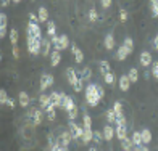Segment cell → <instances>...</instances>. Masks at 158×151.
I'll use <instances>...</instances> for the list:
<instances>
[{
    "mask_svg": "<svg viewBox=\"0 0 158 151\" xmlns=\"http://www.w3.org/2000/svg\"><path fill=\"white\" fill-rule=\"evenodd\" d=\"M100 98L98 93H97V87L95 84H87V87H85V101H87L89 106H97L100 103Z\"/></svg>",
    "mask_w": 158,
    "mask_h": 151,
    "instance_id": "obj_1",
    "label": "cell"
},
{
    "mask_svg": "<svg viewBox=\"0 0 158 151\" xmlns=\"http://www.w3.org/2000/svg\"><path fill=\"white\" fill-rule=\"evenodd\" d=\"M45 116H47L48 121H55V117H56V108H55L53 105H48V106H47Z\"/></svg>",
    "mask_w": 158,
    "mask_h": 151,
    "instance_id": "obj_24",
    "label": "cell"
},
{
    "mask_svg": "<svg viewBox=\"0 0 158 151\" xmlns=\"http://www.w3.org/2000/svg\"><path fill=\"white\" fill-rule=\"evenodd\" d=\"M119 19L123 21V23L127 19V11H126V10H121V11H119Z\"/></svg>",
    "mask_w": 158,
    "mask_h": 151,
    "instance_id": "obj_50",
    "label": "cell"
},
{
    "mask_svg": "<svg viewBox=\"0 0 158 151\" xmlns=\"http://www.w3.org/2000/svg\"><path fill=\"white\" fill-rule=\"evenodd\" d=\"M95 87H97L98 97H100V98H103V97H105V90H103V87H102V85H98V84H95Z\"/></svg>",
    "mask_w": 158,
    "mask_h": 151,
    "instance_id": "obj_47",
    "label": "cell"
},
{
    "mask_svg": "<svg viewBox=\"0 0 158 151\" xmlns=\"http://www.w3.org/2000/svg\"><path fill=\"white\" fill-rule=\"evenodd\" d=\"M6 23H8V18H6L5 13H0V26L6 27Z\"/></svg>",
    "mask_w": 158,
    "mask_h": 151,
    "instance_id": "obj_44",
    "label": "cell"
},
{
    "mask_svg": "<svg viewBox=\"0 0 158 151\" xmlns=\"http://www.w3.org/2000/svg\"><path fill=\"white\" fill-rule=\"evenodd\" d=\"M77 106H74L73 108V109H71V111H68V117H69V121H74L76 117H77Z\"/></svg>",
    "mask_w": 158,
    "mask_h": 151,
    "instance_id": "obj_40",
    "label": "cell"
},
{
    "mask_svg": "<svg viewBox=\"0 0 158 151\" xmlns=\"http://www.w3.org/2000/svg\"><path fill=\"white\" fill-rule=\"evenodd\" d=\"M19 2H21V0H13V3H16V5H18Z\"/></svg>",
    "mask_w": 158,
    "mask_h": 151,
    "instance_id": "obj_58",
    "label": "cell"
},
{
    "mask_svg": "<svg viewBox=\"0 0 158 151\" xmlns=\"http://www.w3.org/2000/svg\"><path fill=\"white\" fill-rule=\"evenodd\" d=\"M106 121H108V124H114L116 122V113H114V109L106 111Z\"/></svg>",
    "mask_w": 158,
    "mask_h": 151,
    "instance_id": "obj_33",
    "label": "cell"
},
{
    "mask_svg": "<svg viewBox=\"0 0 158 151\" xmlns=\"http://www.w3.org/2000/svg\"><path fill=\"white\" fill-rule=\"evenodd\" d=\"M6 106H8L10 109H13V108L16 106V105H15V100H13V98H8V100H6Z\"/></svg>",
    "mask_w": 158,
    "mask_h": 151,
    "instance_id": "obj_53",
    "label": "cell"
},
{
    "mask_svg": "<svg viewBox=\"0 0 158 151\" xmlns=\"http://www.w3.org/2000/svg\"><path fill=\"white\" fill-rule=\"evenodd\" d=\"M68 47H69V39H68L66 34H61L60 39H58V44L53 45V48L58 50V52H61V50H66Z\"/></svg>",
    "mask_w": 158,
    "mask_h": 151,
    "instance_id": "obj_8",
    "label": "cell"
},
{
    "mask_svg": "<svg viewBox=\"0 0 158 151\" xmlns=\"http://www.w3.org/2000/svg\"><path fill=\"white\" fill-rule=\"evenodd\" d=\"M11 53H13V58H15V60H18V58H19V50H18V47H16V45H13Z\"/></svg>",
    "mask_w": 158,
    "mask_h": 151,
    "instance_id": "obj_49",
    "label": "cell"
},
{
    "mask_svg": "<svg viewBox=\"0 0 158 151\" xmlns=\"http://www.w3.org/2000/svg\"><path fill=\"white\" fill-rule=\"evenodd\" d=\"M153 48L158 50V34L155 35V39H153Z\"/></svg>",
    "mask_w": 158,
    "mask_h": 151,
    "instance_id": "obj_56",
    "label": "cell"
},
{
    "mask_svg": "<svg viewBox=\"0 0 158 151\" xmlns=\"http://www.w3.org/2000/svg\"><path fill=\"white\" fill-rule=\"evenodd\" d=\"M71 52H73V55H74L76 63H82V61H84V53L77 48L76 44H71Z\"/></svg>",
    "mask_w": 158,
    "mask_h": 151,
    "instance_id": "obj_15",
    "label": "cell"
},
{
    "mask_svg": "<svg viewBox=\"0 0 158 151\" xmlns=\"http://www.w3.org/2000/svg\"><path fill=\"white\" fill-rule=\"evenodd\" d=\"M103 140H105V137H103V130H102V132H98V130H97V132H94V141H95V143H102Z\"/></svg>",
    "mask_w": 158,
    "mask_h": 151,
    "instance_id": "obj_37",
    "label": "cell"
},
{
    "mask_svg": "<svg viewBox=\"0 0 158 151\" xmlns=\"http://www.w3.org/2000/svg\"><path fill=\"white\" fill-rule=\"evenodd\" d=\"M116 135V132H114V129L111 127V124H108V125H105V129H103V137H105V140L106 141H111V138Z\"/></svg>",
    "mask_w": 158,
    "mask_h": 151,
    "instance_id": "obj_18",
    "label": "cell"
},
{
    "mask_svg": "<svg viewBox=\"0 0 158 151\" xmlns=\"http://www.w3.org/2000/svg\"><path fill=\"white\" fill-rule=\"evenodd\" d=\"M6 100H8V97H6V92L2 89V90H0V103L6 105Z\"/></svg>",
    "mask_w": 158,
    "mask_h": 151,
    "instance_id": "obj_43",
    "label": "cell"
},
{
    "mask_svg": "<svg viewBox=\"0 0 158 151\" xmlns=\"http://www.w3.org/2000/svg\"><path fill=\"white\" fill-rule=\"evenodd\" d=\"M129 87H131V79H129V76H121L119 77V89L123 90V92H127Z\"/></svg>",
    "mask_w": 158,
    "mask_h": 151,
    "instance_id": "obj_16",
    "label": "cell"
},
{
    "mask_svg": "<svg viewBox=\"0 0 158 151\" xmlns=\"http://www.w3.org/2000/svg\"><path fill=\"white\" fill-rule=\"evenodd\" d=\"M121 146H123V149H124V151H129V149L135 148V146H134L132 138H124V140H123V143H121Z\"/></svg>",
    "mask_w": 158,
    "mask_h": 151,
    "instance_id": "obj_30",
    "label": "cell"
},
{
    "mask_svg": "<svg viewBox=\"0 0 158 151\" xmlns=\"http://www.w3.org/2000/svg\"><path fill=\"white\" fill-rule=\"evenodd\" d=\"M27 116L32 119V125L37 127L42 121H44V109L42 108H32V109L27 113Z\"/></svg>",
    "mask_w": 158,
    "mask_h": 151,
    "instance_id": "obj_3",
    "label": "cell"
},
{
    "mask_svg": "<svg viewBox=\"0 0 158 151\" xmlns=\"http://www.w3.org/2000/svg\"><path fill=\"white\" fill-rule=\"evenodd\" d=\"M53 76L52 74H42L40 77V92H45L48 87H52L53 85Z\"/></svg>",
    "mask_w": 158,
    "mask_h": 151,
    "instance_id": "obj_5",
    "label": "cell"
},
{
    "mask_svg": "<svg viewBox=\"0 0 158 151\" xmlns=\"http://www.w3.org/2000/svg\"><path fill=\"white\" fill-rule=\"evenodd\" d=\"M150 8H152L153 16H158V0H150Z\"/></svg>",
    "mask_w": 158,
    "mask_h": 151,
    "instance_id": "obj_38",
    "label": "cell"
},
{
    "mask_svg": "<svg viewBox=\"0 0 158 151\" xmlns=\"http://www.w3.org/2000/svg\"><path fill=\"white\" fill-rule=\"evenodd\" d=\"M53 44H52V40H48V39H42V55L47 56L50 55V50H52Z\"/></svg>",
    "mask_w": 158,
    "mask_h": 151,
    "instance_id": "obj_19",
    "label": "cell"
},
{
    "mask_svg": "<svg viewBox=\"0 0 158 151\" xmlns=\"http://www.w3.org/2000/svg\"><path fill=\"white\" fill-rule=\"evenodd\" d=\"M129 53H132V52H131L127 47L121 45V47L118 48V52H116V60H118V61H124L127 56H129Z\"/></svg>",
    "mask_w": 158,
    "mask_h": 151,
    "instance_id": "obj_10",
    "label": "cell"
},
{
    "mask_svg": "<svg viewBox=\"0 0 158 151\" xmlns=\"http://www.w3.org/2000/svg\"><path fill=\"white\" fill-rule=\"evenodd\" d=\"M98 66H100V73H102V76H105L106 73H110V63L106 60H102L98 63Z\"/></svg>",
    "mask_w": 158,
    "mask_h": 151,
    "instance_id": "obj_28",
    "label": "cell"
},
{
    "mask_svg": "<svg viewBox=\"0 0 158 151\" xmlns=\"http://www.w3.org/2000/svg\"><path fill=\"white\" fill-rule=\"evenodd\" d=\"M63 95V100H61V109H64V111H71L73 108L76 106L74 105V100L71 98V97H68V95H64V93H61Z\"/></svg>",
    "mask_w": 158,
    "mask_h": 151,
    "instance_id": "obj_9",
    "label": "cell"
},
{
    "mask_svg": "<svg viewBox=\"0 0 158 151\" xmlns=\"http://www.w3.org/2000/svg\"><path fill=\"white\" fill-rule=\"evenodd\" d=\"M79 77L82 79V81H90L92 77V69L89 66H84L81 71H79Z\"/></svg>",
    "mask_w": 158,
    "mask_h": 151,
    "instance_id": "obj_21",
    "label": "cell"
},
{
    "mask_svg": "<svg viewBox=\"0 0 158 151\" xmlns=\"http://www.w3.org/2000/svg\"><path fill=\"white\" fill-rule=\"evenodd\" d=\"M100 3H102L103 8H110V6H111V0H100Z\"/></svg>",
    "mask_w": 158,
    "mask_h": 151,
    "instance_id": "obj_51",
    "label": "cell"
},
{
    "mask_svg": "<svg viewBox=\"0 0 158 151\" xmlns=\"http://www.w3.org/2000/svg\"><path fill=\"white\" fill-rule=\"evenodd\" d=\"M37 15H39V21H40V23H45V21L48 19V11H47L45 6H40Z\"/></svg>",
    "mask_w": 158,
    "mask_h": 151,
    "instance_id": "obj_27",
    "label": "cell"
},
{
    "mask_svg": "<svg viewBox=\"0 0 158 151\" xmlns=\"http://www.w3.org/2000/svg\"><path fill=\"white\" fill-rule=\"evenodd\" d=\"M82 111H84V117H82V121H84V127L85 129H92V119H90V116L87 114V111H85V108L82 106Z\"/></svg>",
    "mask_w": 158,
    "mask_h": 151,
    "instance_id": "obj_29",
    "label": "cell"
},
{
    "mask_svg": "<svg viewBox=\"0 0 158 151\" xmlns=\"http://www.w3.org/2000/svg\"><path fill=\"white\" fill-rule=\"evenodd\" d=\"M10 42H11V45H16V42H18V31L16 29L10 31Z\"/></svg>",
    "mask_w": 158,
    "mask_h": 151,
    "instance_id": "obj_36",
    "label": "cell"
},
{
    "mask_svg": "<svg viewBox=\"0 0 158 151\" xmlns=\"http://www.w3.org/2000/svg\"><path fill=\"white\" fill-rule=\"evenodd\" d=\"M61 100H63V95L58 92H52L50 93V101L55 108H61Z\"/></svg>",
    "mask_w": 158,
    "mask_h": 151,
    "instance_id": "obj_13",
    "label": "cell"
},
{
    "mask_svg": "<svg viewBox=\"0 0 158 151\" xmlns=\"http://www.w3.org/2000/svg\"><path fill=\"white\" fill-rule=\"evenodd\" d=\"M139 61H140V64L143 68H147V66H152V55H150L148 52H142L140 53V58H139Z\"/></svg>",
    "mask_w": 158,
    "mask_h": 151,
    "instance_id": "obj_12",
    "label": "cell"
},
{
    "mask_svg": "<svg viewBox=\"0 0 158 151\" xmlns=\"http://www.w3.org/2000/svg\"><path fill=\"white\" fill-rule=\"evenodd\" d=\"M27 50L32 56L42 53V39H37L34 35H27Z\"/></svg>",
    "mask_w": 158,
    "mask_h": 151,
    "instance_id": "obj_2",
    "label": "cell"
},
{
    "mask_svg": "<svg viewBox=\"0 0 158 151\" xmlns=\"http://www.w3.org/2000/svg\"><path fill=\"white\" fill-rule=\"evenodd\" d=\"M18 100H19V106H23V108H27L29 103H31V98H29V95H27L26 92H19Z\"/></svg>",
    "mask_w": 158,
    "mask_h": 151,
    "instance_id": "obj_17",
    "label": "cell"
},
{
    "mask_svg": "<svg viewBox=\"0 0 158 151\" xmlns=\"http://www.w3.org/2000/svg\"><path fill=\"white\" fill-rule=\"evenodd\" d=\"M5 35H6V27H3V26H0V37H5Z\"/></svg>",
    "mask_w": 158,
    "mask_h": 151,
    "instance_id": "obj_54",
    "label": "cell"
},
{
    "mask_svg": "<svg viewBox=\"0 0 158 151\" xmlns=\"http://www.w3.org/2000/svg\"><path fill=\"white\" fill-rule=\"evenodd\" d=\"M132 141H134V146H139V145H142V133L140 132H134L132 133Z\"/></svg>",
    "mask_w": 158,
    "mask_h": 151,
    "instance_id": "obj_34",
    "label": "cell"
},
{
    "mask_svg": "<svg viewBox=\"0 0 158 151\" xmlns=\"http://www.w3.org/2000/svg\"><path fill=\"white\" fill-rule=\"evenodd\" d=\"M58 39H60V35H53V37L50 39V40H52V44L55 45V44H58Z\"/></svg>",
    "mask_w": 158,
    "mask_h": 151,
    "instance_id": "obj_57",
    "label": "cell"
},
{
    "mask_svg": "<svg viewBox=\"0 0 158 151\" xmlns=\"http://www.w3.org/2000/svg\"><path fill=\"white\" fill-rule=\"evenodd\" d=\"M142 133V141H143V145H148L150 141H152V132L148 130V129H143V130H140Z\"/></svg>",
    "mask_w": 158,
    "mask_h": 151,
    "instance_id": "obj_26",
    "label": "cell"
},
{
    "mask_svg": "<svg viewBox=\"0 0 158 151\" xmlns=\"http://www.w3.org/2000/svg\"><path fill=\"white\" fill-rule=\"evenodd\" d=\"M81 140H82L84 145L90 143L92 140H94V130H92V129H85V127H84V133H82V137H81Z\"/></svg>",
    "mask_w": 158,
    "mask_h": 151,
    "instance_id": "obj_14",
    "label": "cell"
},
{
    "mask_svg": "<svg viewBox=\"0 0 158 151\" xmlns=\"http://www.w3.org/2000/svg\"><path fill=\"white\" fill-rule=\"evenodd\" d=\"M103 81H105V84H108V85H114L116 79H114V74L110 71V73H106V74L103 76Z\"/></svg>",
    "mask_w": 158,
    "mask_h": 151,
    "instance_id": "obj_31",
    "label": "cell"
},
{
    "mask_svg": "<svg viewBox=\"0 0 158 151\" xmlns=\"http://www.w3.org/2000/svg\"><path fill=\"white\" fill-rule=\"evenodd\" d=\"M10 3H13V0H2V2H0V5H2V6H8Z\"/></svg>",
    "mask_w": 158,
    "mask_h": 151,
    "instance_id": "obj_55",
    "label": "cell"
},
{
    "mask_svg": "<svg viewBox=\"0 0 158 151\" xmlns=\"http://www.w3.org/2000/svg\"><path fill=\"white\" fill-rule=\"evenodd\" d=\"M114 132H116V137L123 141L124 138H127V130H126V125H116L114 129Z\"/></svg>",
    "mask_w": 158,
    "mask_h": 151,
    "instance_id": "obj_23",
    "label": "cell"
},
{
    "mask_svg": "<svg viewBox=\"0 0 158 151\" xmlns=\"http://www.w3.org/2000/svg\"><path fill=\"white\" fill-rule=\"evenodd\" d=\"M97 16H98V15H97V11L92 8V10L89 11V19H90V21H97Z\"/></svg>",
    "mask_w": 158,
    "mask_h": 151,
    "instance_id": "obj_48",
    "label": "cell"
},
{
    "mask_svg": "<svg viewBox=\"0 0 158 151\" xmlns=\"http://www.w3.org/2000/svg\"><path fill=\"white\" fill-rule=\"evenodd\" d=\"M69 132H71V135H73V140H77V138H81V137H82L84 127L76 124L74 121H69Z\"/></svg>",
    "mask_w": 158,
    "mask_h": 151,
    "instance_id": "obj_4",
    "label": "cell"
},
{
    "mask_svg": "<svg viewBox=\"0 0 158 151\" xmlns=\"http://www.w3.org/2000/svg\"><path fill=\"white\" fill-rule=\"evenodd\" d=\"M127 76H129V79H131V82H137V79H139V73H137V69H135V68L129 69Z\"/></svg>",
    "mask_w": 158,
    "mask_h": 151,
    "instance_id": "obj_35",
    "label": "cell"
},
{
    "mask_svg": "<svg viewBox=\"0 0 158 151\" xmlns=\"http://www.w3.org/2000/svg\"><path fill=\"white\" fill-rule=\"evenodd\" d=\"M60 61H61V53L58 52V50H55L53 53H50V64H52L53 68L58 66Z\"/></svg>",
    "mask_w": 158,
    "mask_h": 151,
    "instance_id": "obj_20",
    "label": "cell"
},
{
    "mask_svg": "<svg viewBox=\"0 0 158 151\" xmlns=\"http://www.w3.org/2000/svg\"><path fill=\"white\" fill-rule=\"evenodd\" d=\"M116 125H126V117L124 114H121V116H116V122H114Z\"/></svg>",
    "mask_w": 158,
    "mask_h": 151,
    "instance_id": "obj_42",
    "label": "cell"
},
{
    "mask_svg": "<svg viewBox=\"0 0 158 151\" xmlns=\"http://www.w3.org/2000/svg\"><path fill=\"white\" fill-rule=\"evenodd\" d=\"M66 77H68V82L71 84V87H73V85L79 81V79H81V77L77 76V73H76V71H74L73 68H68V69H66Z\"/></svg>",
    "mask_w": 158,
    "mask_h": 151,
    "instance_id": "obj_11",
    "label": "cell"
},
{
    "mask_svg": "<svg viewBox=\"0 0 158 151\" xmlns=\"http://www.w3.org/2000/svg\"><path fill=\"white\" fill-rule=\"evenodd\" d=\"M27 35H34V37H37V39H42V31H40L37 23L29 21V24H27Z\"/></svg>",
    "mask_w": 158,
    "mask_h": 151,
    "instance_id": "obj_7",
    "label": "cell"
},
{
    "mask_svg": "<svg viewBox=\"0 0 158 151\" xmlns=\"http://www.w3.org/2000/svg\"><path fill=\"white\" fill-rule=\"evenodd\" d=\"M71 138H73V135H71V132L69 130H63L58 137H56V141H60L61 145L68 149V146H69V143H71Z\"/></svg>",
    "mask_w": 158,
    "mask_h": 151,
    "instance_id": "obj_6",
    "label": "cell"
},
{
    "mask_svg": "<svg viewBox=\"0 0 158 151\" xmlns=\"http://www.w3.org/2000/svg\"><path fill=\"white\" fill-rule=\"evenodd\" d=\"M123 45H124V47H127V48L132 52V48H134V42H132V39H131V37H126V39H124V42H123Z\"/></svg>",
    "mask_w": 158,
    "mask_h": 151,
    "instance_id": "obj_41",
    "label": "cell"
},
{
    "mask_svg": "<svg viewBox=\"0 0 158 151\" xmlns=\"http://www.w3.org/2000/svg\"><path fill=\"white\" fill-rule=\"evenodd\" d=\"M152 74L155 79H158V61L156 63H152Z\"/></svg>",
    "mask_w": 158,
    "mask_h": 151,
    "instance_id": "obj_46",
    "label": "cell"
},
{
    "mask_svg": "<svg viewBox=\"0 0 158 151\" xmlns=\"http://www.w3.org/2000/svg\"><path fill=\"white\" fill-rule=\"evenodd\" d=\"M39 101H40V108L42 109H47L48 105H52V101H50V95H45V93H40L39 95Z\"/></svg>",
    "mask_w": 158,
    "mask_h": 151,
    "instance_id": "obj_22",
    "label": "cell"
},
{
    "mask_svg": "<svg viewBox=\"0 0 158 151\" xmlns=\"http://www.w3.org/2000/svg\"><path fill=\"white\" fill-rule=\"evenodd\" d=\"M47 34L50 35V37L56 35V29H55V23H53V21H47Z\"/></svg>",
    "mask_w": 158,
    "mask_h": 151,
    "instance_id": "obj_32",
    "label": "cell"
},
{
    "mask_svg": "<svg viewBox=\"0 0 158 151\" xmlns=\"http://www.w3.org/2000/svg\"><path fill=\"white\" fill-rule=\"evenodd\" d=\"M82 82H84L82 79H79V81H77V82H76V84L73 85V89H74V92H81V90H82Z\"/></svg>",
    "mask_w": 158,
    "mask_h": 151,
    "instance_id": "obj_45",
    "label": "cell"
},
{
    "mask_svg": "<svg viewBox=\"0 0 158 151\" xmlns=\"http://www.w3.org/2000/svg\"><path fill=\"white\" fill-rule=\"evenodd\" d=\"M113 109H114V113H116V116H121V114H123V103L116 101L114 106H113Z\"/></svg>",
    "mask_w": 158,
    "mask_h": 151,
    "instance_id": "obj_39",
    "label": "cell"
},
{
    "mask_svg": "<svg viewBox=\"0 0 158 151\" xmlns=\"http://www.w3.org/2000/svg\"><path fill=\"white\" fill-rule=\"evenodd\" d=\"M29 21H32V23H40V21H39V15L31 13V15H29Z\"/></svg>",
    "mask_w": 158,
    "mask_h": 151,
    "instance_id": "obj_52",
    "label": "cell"
},
{
    "mask_svg": "<svg viewBox=\"0 0 158 151\" xmlns=\"http://www.w3.org/2000/svg\"><path fill=\"white\" fill-rule=\"evenodd\" d=\"M103 44H105V48L106 50H113L114 48V37H113V34L106 35L105 40H103Z\"/></svg>",
    "mask_w": 158,
    "mask_h": 151,
    "instance_id": "obj_25",
    "label": "cell"
}]
</instances>
